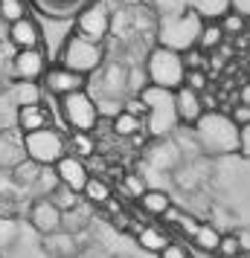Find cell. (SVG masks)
<instances>
[{
    "label": "cell",
    "instance_id": "cell-24",
    "mask_svg": "<svg viewBox=\"0 0 250 258\" xmlns=\"http://www.w3.org/2000/svg\"><path fill=\"white\" fill-rule=\"evenodd\" d=\"M41 99H44V87H41V82H15V87H12L15 107H21V105H38Z\"/></svg>",
    "mask_w": 250,
    "mask_h": 258
},
{
    "label": "cell",
    "instance_id": "cell-3",
    "mask_svg": "<svg viewBox=\"0 0 250 258\" xmlns=\"http://www.w3.org/2000/svg\"><path fill=\"white\" fill-rule=\"evenodd\" d=\"M140 96H143V102L148 105V116L143 119L148 137H166V134H172L180 125L178 113H175V93L172 90H163V87L148 84Z\"/></svg>",
    "mask_w": 250,
    "mask_h": 258
},
{
    "label": "cell",
    "instance_id": "cell-38",
    "mask_svg": "<svg viewBox=\"0 0 250 258\" xmlns=\"http://www.w3.org/2000/svg\"><path fill=\"white\" fill-rule=\"evenodd\" d=\"M230 119L236 122L238 128H241V125H247V122H250V105H241V102H238V105H233V110H230Z\"/></svg>",
    "mask_w": 250,
    "mask_h": 258
},
{
    "label": "cell",
    "instance_id": "cell-31",
    "mask_svg": "<svg viewBox=\"0 0 250 258\" xmlns=\"http://www.w3.org/2000/svg\"><path fill=\"white\" fill-rule=\"evenodd\" d=\"M218 26H221V32H224V35L233 38V35H241V32L247 29V18H241L238 12L230 9V12H224L221 18H218Z\"/></svg>",
    "mask_w": 250,
    "mask_h": 258
},
{
    "label": "cell",
    "instance_id": "cell-25",
    "mask_svg": "<svg viewBox=\"0 0 250 258\" xmlns=\"http://www.w3.org/2000/svg\"><path fill=\"white\" fill-rule=\"evenodd\" d=\"M67 151L82 157V160H90L96 154V140H93V131H73L70 140H67Z\"/></svg>",
    "mask_w": 250,
    "mask_h": 258
},
{
    "label": "cell",
    "instance_id": "cell-41",
    "mask_svg": "<svg viewBox=\"0 0 250 258\" xmlns=\"http://www.w3.org/2000/svg\"><path fill=\"white\" fill-rule=\"evenodd\" d=\"M236 241H238L241 255H244V252H250V229H238V232H236Z\"/></svg>",
    "mask_w": 250,
    "mask_h": 258
},
{
    "label": "cell",
    "instance_id": "cell-30",
    "mask_svg": "<svg viewBox=\"0 0 250 258\" xmlns=\"http://www.w3.org/2000/svg\"><path fill=\"white\" fill-rule=\"evenodd\" d=\"M29 9H26V0H0V21L3 24H15L26 18Z\"/></svg>",
    "mask_w": 250,
    "mask_h": 258
},
{
    "label": "cell",
    "instance_id": "cell-37",
    "mask_svg": "<svg viewBox=\"0 0 250 258\" xmlns=\"http://www.w3.org/2000/svg\"><path fill=\"white\" fill-rule=\"evenodd\" d=\"M198 223H201L198 218H192V215H183V212H180L178 221H175V226H178L186 238H192V235H195V229H198Z\"/></svg>",
    "mask_w": 250,
    "mask_h": 258
},
{
    "label": "cell",
    "instance_id": "cell-1",
    "mask_svg": "<svg viewBox=\"0 0 250 258\" xmlns=\"http://www.w3.org/2000/svg\"><path fill=\"white\" fill-rule=\"evenodd\" d=\"M198 148L210 157H227L238 151V125L230 119V113L221 110H204L201 119L192 125Z\"/></svg>",
    "mask_w": 250,
    "mask_h": 258
},
{
    "label": "cell",
    "instance_id": "cell-6",
    "mask_svg": "<svg viewBox=\"0 0 250 258\" xmlns=\"http://www.w3.org/2000/svg\"><path fill=\"white\" fill-rule=\"evenodd\" d=\"M24 154L29 160H35L38 165H53L56 160H61L67 154V137L61 134L59 128H41L32 131V134H24Z\"/></svg>",
    "mask_w": 250,
    "mask_h": 258
},
{
    "label": "cell",
    "instance_id": "cell-9",
    "mask_svg": "<svg viewBox=\"0 0 250 258\" xmlns=\"http://www.w3.org/2000/svg\"><path fill=\"white\" fill-rule=\"evenodd\" d=\"M49 61H47V52L44 47H35V49H15L12 55V76L18 82H41L44 73H47Z\"/></svg>",
    "mask_w": 250,
    "mask_h": 258
},
{
    "label": "cell",
    "instance_id": "cell-40",
    "mask_svg": "<svg viewBox=\"0 0 250 258\" xmlns=\"http://www.w3.org/2000/svg\"><path fill=\"white\" fill-rule=\"evenodd\" d=\"M230 9L238 12L241 18H247L250 21V0H230Z\"/></svg>",
    "mask_w": 250,
    "mask_h": 258
},
{
    "label": "cell",
    "instance_id": "cell-2",
    "mask_svg": "<svg viewBox=\"0 0 250 258\" xmlns=\"http://www.w3.org/2000/svg\"><path fill=\"white\" fill-rule=\"evenodd\" d=\"M145 73H148V84L163 87V90H178L186 76V64H183V52L169 49L163 44L148 49L145 55Z\"/></svg>",
    "mask_w": 250,
    "mask_h": 258
},
{
    "label": "cell",
    "instance_id": "cell-23",
    "mask_svg": "<svg viewBox=\"0 0 250 258\" xmlns=\"http://www.w3.org/2000/svg\"><path fill=\"white\" fill-rule=\"evenodd\" d=\"M140 206H143L145 215L160 218V215L172 206V198H169L166 191H160V188H145L143 195H140Z\"/></svg>",
    "mask_w": 250,
    "mask_h": 258
},
{
    "label": "cell",
    "instance_id": "cell-17",
    "mask_svg": "<svg viewBox=\"0 0 250 258\" xmlns=\"http://www.w3.org/2000/svg\"><path fill=\"white\" fill-rule=\"evenodd\" d=\"M90 221H93V203H87L84 198L79 200L73 209L61 212V229H64V232L79 235L82 229H87V226H90Z\"/></svg>",
    "mask_w": 250,
    "mask_h": 258
},
{
    "label": "cell",
    "instance_id": "cell-34",
    "mask_svg": "<svg viewBox=\"0 0 250 258\" xmlns=\"http://www.w3.org/2000/svg\"><path fill=\"white\" fill-rule=\"evenodd\" d=\"M215 255L218 258H238L241 255L236 235H221V241H218V246H215Z\"/></svg>",
    "mask_w": 250,
    "mask_h": 258
},
{
    "label": "cell",
    "instance_id": "cell-18",
    "mask_svg": "<svg viewBox=\"0 0 250 258\" xmlns=\"http://www.w3.org/2000/svg\"><path fill=\"white\" fill-rule=\"evenodd\" d=\"M44 252H47L49 258H73L79 252L76 235L64 232V229H56V232L44 235Z\"/></svg>",
    "mask_w": 250,
    "mask_h": 258
},
{
    "label": "cell",
    "instance_id": "cell-15",
    "mask_svg": "<svg viewBox=\"0 0 250 258\" xmlns=\"http://www.w3.org/2000/svg\"><path fill=\"white\" fill-rule=\"evenodd\" d=\"M96 73H102V87H99L102 96H108V99H125L128 96V90H125V73H128V67H122V64H102Z\"/></svg>",
    "mask_w": 250,
    "mask_h": 258
},
{
    "label": "cell",
    "instance_id": "cell-11",
    "mask_svg": "<svg viewBox=\"0 0 250 258\" xmlns=\"http://www.w3.org/2000/svg\"><path fill=\"white\" fill-rule=\"evenodd\" d=\"M53 171H56V177H59L61 186L73 188V191H79L82 195L84 183H87V177H90V171H87V163H84L82 157H76V154H64L61 160H56L53 163Z\"/></svg>",
    "mask_w": 250,
    "mask_h": 258
},
{
    "label": "cell",
    "instance_id": "cell-14",
    "mask_svg": "<svg viewBox=\"0 0 250 258\" xmlns=\"http://www.w3.org/2000/svg\"><path fill=\"white\" fill-rule=\"evenodd\" d=\"M29 221H32V226L41 235H49L56 229H61V209L49 198H38L29 206Z\"/></svg>",
    "mask_w": 250,
    "mask_h": 258
},
{
    "label": "cell",
    "instance_id": "cell-19",
    "mask_svg": "<svg viewBox=\"0 0 250 258\" xmlns=\"http://www.w3.org/2000/svg\"><path fill=\"white\" fill-rule=\"evenodd\" d=\"M35 3L38 9H44V15H49V18H73L90 0H35Z\"/></svg>",
    "mask_w": 250,
    "mask_h": 258
},
{
    "label": "cell",
    "instance_id": "cell-4",
    "mask_svg": "<svg viewBox=\"0 0 250 258\" xmlns=\"http://www.w3.org/2000/svg\"><path fill=\"white\" fill-rule=\"evenodd\" d=\"M201 24L204 21L195 9H186L183 15H166L160 21V26H157V44H163L169 49H178V52H186V49L195 47Z\"/></svg>",
    "mask_w": 250,
    "mask_h": 258
},
{
    "label": "cell",
    "instance_id": "cell-21",
    "mask_svg": "<svg viewBox=\"0 0 250 258\" xmlns=\"http://www.w3.org/2000/svg\"><path fill=\"white\" fill-rule=\"evenodd\" d=\"M224 32H221V26L218 21H204L201 24V32H198V41H195V47L201 49V52H213L224 44Z\"/></svg>",
    "mask_w": 250,
    "mask_h": 258
},
{
    "label": "cell",
    "instance_id": "cell-7",
    "mask_svg": "<svg viewBox=\"0 0 250 258\" xmlns=\"http://www.w3.org/2000/svg\"><path fill=\"white\" fill-rule=\"evenodd\" d=\"M59 107L64 122L73 131H96V125H99V107H96V99L87 90H76V93L61 96Z\"/></svg>",
    "mask_w": 250,
    "mask_h": 258
},
{
    "label": "cell",
    "instance_id": "cell-13",
    "mask_svg": "<svg viewBox=\"0 0 250 258\" xmlns=\"http://www.w3.org/2000/svg\"><path fill=\"white\" fill-rule=\"evenodd\" d=\"M175 93V113H178V122L180 125H195L204 113V102H201V93L192 90L186 84H180Z\"/></svg>",
    "mask_w": 250,
    "mask_h": 258
},
{
    "label": "cell",
    "instance_id": "cell-33",
    "mask_svg": "<svg viewBox=\"0 0 250 258\" xmlns=\"http://www.w3.org/2000/svg\"><path fill=\"white\" fill-rule=\"evenodd\" d=\"M122 191L128 195V198H134V200H140V195H143L145 188V180H143V174H122Z\"/></svg>",
    "mask_w": 250,
    "mask_h": 258
},
{
    "label": "cell",
    "instance_id": "cell-35",
    "mask_svg": "<svg viewBox=\"0 0 250 258\" xmlns=\"http://www.w3.org/2000/svg\"><path fill=\"white\" fill-rule=\"evenodd\" d=\"M183 84L192 87V90H198V93H204V90H207V73H204V70H186Z\"/></svg>",
    "mask_w": 250,
    "mask_h": 258
},
{
    "label": "cell",
    "instance_id": "cell-39",
    "mask_svg": "<svg viewBox=\"0 0 250 258\" xmlns=\"http://www.w3.org/2000/svg\"><path fill=\"white\" fill-rule=\"evenodd\" d=\"M238 154L250 157V122L238 128Z\"/></svg>",
    "mask_w": 250,
    "mask_h": 258
},
{
    "label": "cell",
    "instance_id": "cell-5",
    "mask_svg": "<svg viewBox=\"0 0 250 258\" xmlns=\"http://www.w3.org/2000/svg\"><path fill=\"white\" fill-rule=\"evenodd\" d=\"M59 64L67 67L73 73H82V76H93L102 64H105V44H96V41H87L79 32L67 35L64 47H61Z\"/></svg>",
    "mask_w": 250,
    "mask_h": 258
},
{
    "label": "cell",
    "instance_id": "cell-8",
    "mask_svg": "<svg viewBox=\"0 0 250 258\" xmlns=\"http://www.w3.org/2000/svg\"><path fill=\"white\" fill-rule=\"evenodd\" d=\"M76 32L87 41L105 44V38L111 35V9L102 0H90L84 9L76 12Z\"/></svg>",
    "mask_w": 250,
    "mask_h": 258
},
{
    "label": "cell",
    "instance_id": "cell-32",
    "mask_svg": "<svg viewBox=\"0 0 250 258\" xmlns=\"http://www.w3.org/2000/svg\"><path fill=\"white\" fill-rule=\"evenodd\" d=\"M49 200H53V203H56V206H59L61 212L64 209H73V206H76V203H79V200H82V195H79V191H73V188H67V186H56L53 188V191H49L47 195Z\"/></svg>",
    "mask_w": 250,
    "mask_h": 258
},
{
    "label": "cell",
    "instance_id": "cell-43",
    "mask_svg": "<svg viewBox=\"0 0 250 258\" xmlns=\"http://www.w3.org/2000/svg\"><path fill=\"white\" fill-rule=\"evenodd\" d=\"M119 258H125V255H119Z\"/></svg>",
    "mask_w": 250,
    "mask_h": 258
},
{
    "label": "cell",
    "instance_id": "cell-10",
    "mask_svg": "<svg viewBox=\"0 0 250 258\" xmlns=\"http://www.w3.org/2000/svg\"><path fill=\"white\" fill-rule=\"evenodd\" d=\"M41 87L44 93H53V96H67V93H76V90H87V76L82 73H73L67 67H47L44 79H41Z\"/></svg>",
    "mask_w": 250,
    "mask_h": 258
},
{
    "label": "cell",
    "instance_id": "cell-16",
    "mask_svg": "<svg viewBox=\"0 0 250 258\" xmlns=\"http://www.w3.org/2000/svg\"><path fill=\"white\" fill-rule=\"evenodd\" d=\"M53 125V113L47 105H21L18 107V131L21 134H32V131L49 128Z\"/></svg>",
    "mask_w": 250,
    "mask_h": 258
},
{
    "label": "cell",
    "instance_id": "cell-29",
    "mask_svg": "<svg viewBox=\"0 0 250 258\" xmlns=\"http://www.w3.org/2000/svg\"><path fill=\"white\" fill-rule=\"evenodd\" d=\"M145 87H148V73H145L143 64L128 67V73H125V90H128V96H140Z\"/></svg>",
    "mask_w": 250,
    "mask_h": 258
},
{
    "label": "cell",
    "instance_id": "cell-36",
    "mask_svg": "<svg viewBox=\"0 0 250 258\" xmlns=\"http://www.w3.org/2000/svg\"><path fill=\"white\" fill-rule=\"evenodd\" d=\"M157 255H160V258H189V249H186L183 244H178V241H169Z\"/></svg>",
    "mask_w": 250,
    "mask_h": 258
},
{
    "label": "cell",
    "instance_id": "cell-26",
    "mask_svg": "<svg viewBox=\"0 0 250 258\" xmlns=\"http://www.w3.org/2000/svg\"><path fill=\"white\" fill-rule=\"evenodd\" d=\"M111 131L117 134V137H122V140H131L134 134H140V131H145L143 119L131 116V113H125V110H119L117 116L111 119Z\"/></svg>",
    "mask_w": 250,
    "mask_h": 258
},
{
    "label": "cell",
    "instance_id": "cell-12",
    "mask_svg": "<svg viewBox=\"0 0 250 258\" xmlns=\"http://www.w3.org/2000/svg\"><path fill=\"white\" fill-rule=\"evenodd\" d=\"M6 38H9L12 49H35V47H44L41 26L35 24V18H32V15H26V18H21V21L9 24Z\"/></svg>",
    "mask_w": 250,
    "mask_h": 258
},
{
    "label": "cell",
    "instance_id": "cell-20",
    "mask_svg": "<svg viewBox=\"0 0 250 258\" xmlns=\"http://www.w3.org/2000/svg\"><path fill=\"white\" fill-rule=\"evenodd\" d=\"M82 198L87 200V203H93V206H105L108 200L114 198V188H111L108 180L90 174L87 177V183H84V188H82Z\"/></svg>",
    "mask_w": 250,
    "mask_h": 258
},
{
    "label": "cell",
    "instance_id": "cell-28",
    "mask_svg": "<svg viewBox=\"0 0 250 258\" xmlns=\"http://www.w3.org/2000/svg\"><path fill=\"white\" fill-rule=\"evenodd\" d=\"M218 241H221V232L215 229L213 223H198V229L192 235V244L198 246L201 252H215Z\"/></svg>",
    "mask_w": 250,
    "mask_h": 258
},
{
    "label": "cell",
    "instance_id": "cell-22",
    "mask_svg": "<svg viewBox=\"0 0 250 258\" xmlns=\"http://www.w3.org/2000/svg\"><path fill=\"white\" fill-rule=\"evenodd\" d=\"M41 171H44V165H38L35 160H29V157H24V160H18L12 168V180L18 183V186H26L32 188L38 183V177H41Z\"/></svg>",
    "mask_w": 250,
    "mask_h": 258
},
{
    "label": "cell",
    "instance_id": "cell-27",
    "mask_svg": "<svg viewBox=\"0 0 250 258\" xmlns=\"http://www.w3.org/2000/svg\"><path fill=\"white\" fill-rule=\"evenodd\" d=\"M137 244L143 246L145 252H160L169 244V235L160 232L157 226H143V229H137Z\"/></svg>",
    "mask_w": 250,
    "mask_h": 258
},
{
    "label": "cell",
    "instance_id": "cell-42",
    "mask_svg": "<svg viewBox=\"0 0 250 258\" xmlns=\"http://www.w3.org/2000/svg\"><path fill=\"white\" fill-rule=\"evenodd\" d=\"M238 102H241V105H250V82L241 87V93H238Z\"/></svg>",
    "mask_w": 250,
    "mask_h": 258
}]
</instances>
